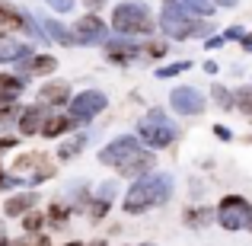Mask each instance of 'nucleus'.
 Here are the masks:
<instances>
[{"instance_id": "9d476101", "label": "nucleus", "mask_w": 252, "mask_h": 246, "mask_svg": "<svg viewBox=\"0 0 252 246\" xmlns=\"http://www.w3.org/2000/svg\"><path fill=\"white\" fill-rule=\"evenodd\" d=\"M169 105L176 109V115H201L204 112V96L195 86H176L169 93Z\"/></svg>"}, {"instance_id": "bb28decb", "label": "nucleus", "mask_w": 252, "mask_h": 246, "mask_svg": "<svg viewBox=\"0 0 252 246\" xmlns=\"http://www.w3.org/2000/svg\"><path fill=\"white\" fill-rule=\"evenodd\" d=\"M70 214H74V208H70L67 202H51V205H48V214H45V217H55L58 224H64Z\"/></svg>"}, {"instance_id": "6ab92c4d", "label": "nucleus", "mask_w": 252, "mask_h": 246, "mask_svg": "<svg viewBox=\"0 0 252 246\" xmlns=\"http://www.w3.org/2000/svg\"><path fill=\"white\" fill-rule=\"evenodd\" d=\"M70 128H74V122H70L67 115H51L48 112V118H45V125H42V135L48 138V141H55V138L67 135Z\"/></svg>"}, {"instance_id": "e433bc0d", "label": "nucleus", "mask_w": 252, "mask_h": 246, "mask_svg": "<svg viewBox=\"0 0 252 246\" xmlns=\"http://www.w3.org/2000/svg\"><path fill=\"white\" fill-rule=\"evenodd\" d=\"M240 45H243V51H252V32H246V35L240 38Z\"/></svg>"}, {"instance_id": "49530a36", "label": "nucleus", "mask_w": 252, "mask_h": 246, "mask_svg": "<svg viewBox=\"0 0 252 246\" xmlns=\"http://www.w3.org/2000/svg\"><path fill=\"white\" fill-rule=\"evenodd\" d=\"M64 246H83V243H77V240H74V243H64Z\"/></svg>"}, {"instance_id": "0eeeda50", "label": "nucleus", "mask_w": 252, "mask_h": 246, "mask_svg": "<svg viewBox=\"0 0 252 246\" xmlns=\"http://www.w3.org/2000/svg\"><path fill=\"white\" fill-rule=\"evenodd\" d=\"M13 170H16V176L19 179H29V185H38V182H45V179H51L58 173V166H51L48 163V157L45 154H23V157H16V163H13Z\"/></svg>"}, {"instance_id": "de8ad7c7", "label": "nucleus", "mask_w": 252, "mask_h": 246, "mask_svg": "<svg viewBox=\"0 0 252 246\" xmlns=\"http://www.w3.org/2000/svg\"><path fill=\"white\" fill-rule=\"evenodd\" d=\"M144 246H154V243H144Z\"/></svg>"}, {"instance_id": "f704fd0d", "label": "nucleus", "mask_w": 252, "mask_h": 246, "mask_svg": "<svg viewBox=\"0 0 252 246\" xmlns=\"http://www.w3.org/2000/svg\"><path fill=\"white\" fill-rule=\"evenodd\" d=\"M220 45H227V42H223V35H211L208 42H204V48H208V51H214V48H220Z\"/></svg>"}, {"instance_id": "5701e85b", "label": "nucleus", "mask_w": 252, "mask_h": 246, "mask_svg": "<svg viewBox=\"0 0 252 246\" xmlns=\"http://www.w3.org/2000/svg\"><path fill=\"white\" fill-rule=\"evenodd\" d=\"M0 90L19 99V96H23V90H26V80L19 74H0Z\"/></svg>"}, {"instance_id": "f257e3e1", "label": "nucleus", "mask_w": 252, "mask_h": 246, "mask_svg": "<svg viewBox=\"0 0 252 246\" xmlns=\"http://www.w3.org/2000/svg\"><path fill=\"white\" fill-rule=\"evenodd\" d=\"M172 195V176L169 173H147V176L134 179L131 189L122 198V211L125 214H144V211L166 205Z\"/></svg>"}, {"instance_id": "9b49d317", "label": "nucleus", "mask_w": 252, "mask_h": 246, "mask_svg": "<svg viewBox=\"0 0 252 246\" xmlns=\"http://www.w3.org/2000/svg\"><path fill=\"white\" fill-rule=\"evenodd\" d=\"M48 105H42V103H32V105H23L19 109V118H16V128H19V135L23 138H32V135H38L42 131V125H45V118H48Z\"/></svg>"}, {"instance_id": "423d86ee", "label": "nucleus", "mask_w": 252, "mask_h": 246, "mask_svg": "<svg viewBox=\"0 0 252 246\" xmlns=\"http://www.w3.org/2000/svg\"><path fill=\"white\" fill-rule=\"evenodd\" d=\"M249 211H252V205L243 195H223L220 205L214 208V221L220 224L223 230H246Z\"/></svg>"}, {"instance_id": "4468645a", "label": "nucleus", "mask_w": 252, "mask_h": 246, "mask_svg": "<svg viewBox=\"0 0 252 246\" xmlns=\"http://www.w3.org/2000/svg\"><path fill=\"white\" fill-rule=\"evenodd\" d=\"M38 103L48 105V109H55V105H67V103H70V86L64 83V80L45 83L42 90H38Z\"/></svg>"}, {"instance_id": "473e14b6", "label": "nucleus", "mask_w": 252, "mask_h": 246, "mask_svg": "<svg viewBox=\"0 0 252 246\" xmlns=\"http://www.w3.org/2000/svg\"><path fill=\"white\" fill-rule=\"evenodd\" d=\"M16 185H23V179L19 176H3V166H0V189H16Z\"/></svg>"}, {"instance_id": "ddd939ff", "label": "nucleus", "mask_w": 252, "mask_h": 246, "mask_svg": "<svg viewBox=\"0 0 252 246\" xmlns=\"http://www.w3.org/2000/svg\"><path fill=\"white\" fill-rule=\"evenodd\" d=\"M55 68H58L55 55H32V58L16 61V74L23 77V80H29V77H45V74H51Z\"/></svg>"}, {"instance_id": "72a5a7b5", "label": "nucleus", "mask_w": 252, "mask_h": 246, "mask_svg": "<svg viewBox=\"0 0 252 246\" xmlns=\"http://www.w3.org/2000/svg\"><path fill=\"white\" fill-rule=\"evenodd\" d=\"M214 135L220 138V141H233V131H230L227 125H214Z\"/></svg>"}, {"instance_id": "1a4fd4ad", "label": "nucleus", "mask_w": 252, "mask_h": 246, "mask_svg": "<svg viewBox=\"0 0 252 246\" xmlns=\"http://www.w3.org/2000/svg\"><path fill=\"white\" fill-rule=\"evenodd\" d=\"M137 147H144L137 138H131V135H122V138H115V141H109L102 150H99V163L102 166H112V170H118V163L122 160H128L131 154H134Z\"/></svg>"}, {"instance_id": "f8f14e48", "label": "nucleus", "mask_w": 252, "mask_h": 246, "mask_svg": "<svg viewBox=\"0 0 252 246\" xmlns=\"http://www.w3.org/2000/svg\"><path fill=\"white\" fill-rule=\"evenodd\" d=\"M102 48H105V58H109L112 64H131L137 55H141V48H137V42L134 38H105L102 42Z\"/></svg>"}, {"instance_id": "c85d7f7f", "label": "nucleus", "mask_w": 252, "mask_h": 246, "mask_svg": "<svg viewBox=\"0 0 252 246\" xmlns=\"http://www.w3.org/2000/svg\"><path fill=\"white\" fill-rule=\"evenodd\" d=\"M115 192H118V182H99V189H96V198H105V202H115Z\"/></svg>"}, {"instance_id": "cd10ccee", "label": "nucleus", "mask_w": 252, "mask_h": 246, "mask_svg": "<svg viewBox=\"0 0 252 246\" xmlns=\"http://www.w3.org/2000/svg\"><path fill=\"white\" fill-rule=\"evenodd\" d=\"M189 68H191V61H176V64H169V68H160L157 77H160V80H169V77H176V74H185Z\"/></svg>"}, {"instance_id": "58836bf2", "label": "nucleus", "mask_w": 252, "mask_h": 246, "mask_svg": "<svg viewBox=\"0 0 252 246\" xmlns=\"http://www.w3.org/2000/svg\"><path fill=\"white\" fill-rule=\"evenodd\" d=\"M208 3H211V6H236L240 0H208Z\"/></svg>"}, {"instance_id": "39448f33", "label": "nucleus", "mask_w": 252, "mask_h": 246, "mask_svg": "<svg viewBox=\"0 0 252 246\" xmlns=\"http://www.w3.org/2000/svg\"><path fill=\"white\" fill-rule=\"evenodd\" d=\"M105 105H109V96H105L102 90H83L67 103V118L74 125H86V122H93L99 112H105Z\"/></svg>"}, {"instance_id": "2eb2a0df", "label": "nucleus", "mask_w": 252, "mask_h": 246, "mask_svg": "<svg viewBox=\"0 0 252 246\" xmlns=\"http://www.w3.org/2000/svg\"><path fill=\"white\" fill-rule=\"evenodd\" d=\"M38 205V192H16L3 202V214L6 217H23L26 211H32Z\"/></svg>"}, {"instance_id": "f03ea898", "label": "nucleus", "mask_w": 252, "mask_h": 246, "mask_svg": "<svg viewBox=\"0 0 252 246\" xmlns=\"http://www.w3.org/2000/svg\"><path fill=\"white\" fill-rule=\"evenodd\" d=\"M112 29H115L118 35H128V38H144V35H154L157 23H154V16H150L147 3L131 0V3H118L115 10H112Z\"/></svg>"}, {"instance_id": "4c0bfd02", "label": "nucleus", "mask_w": 252, "mask_h": 246, "mask_svg": "<svg viewBox=\"0 0 252 246\" xmlns=\"http://www.w3.org/2000/svg\"><path fill=\"white\" fill-rule=\"evenodd\" d=\"M13 103H16V96H10V93L0 90V105H13Z\"/></svg>"}, {"instance_id": "a19ab883", "label": "nucleus", "mask_w": 252, "mask_h": 246, "mask_svg": "<svg viewBox=\"0 0 252 246\" xmlns=\"http://www.w3.org/2000/svg\"><path fill=\"white\" fill-rule=\"evenodd\" d=\"M204 70H208V74H217V70H220V64H217V61H204Z\"/></svg>"}, {"instance_id": "4be33fe9", "label": "nucleus", "mask_w": 252, "mask_h": 246, "mask_svg": "<svg viewBox=\"0 0 252 246\" xmlns=\"http://www.w3.org/2000/svg\"><path fill=\"white\" fill-rule=\"evenodd\" d=\"M233 109H240L252 122V86H240V90L233 93Z\"/></svg>"}, {"instance_id": "c9c22d12", "label": "nucleus", "mask_w": 252, "mask_h": 246, "mask_svg": "<svg viewBox=\"0 0 252 246\" xmlns=\"http://www.w3.org/2000/svg\"><path fill=\"white\" fill-rule=\"evenodd\" d=\"M10 147H16V138L3 135V138H0V154H3V150H10Z\"/></svg>"}, {"instance_id": "f3484780", "label": "nucleus", "mask_w": 252, "mask_h": 246, "mask_svg": "<svg viewBox=\"0 0 252 246\" xmlns=\"http://www.w3.org/2000/svg\"><path fill=\"white\" fill-rule=\"evenodd\" d=\"M23 58H32V45L29 42H19V38H0V64L23 61Z\"/></svg>"}, {"instance_id": "dca6fc26", "label": "nucleus", "mask_w": 252, "mask_h": 246, "mask_svg": "<svg viewBox=\"0 0 252 246\" xmlns=\"http://www.w3.org/2000/svg\"><path fill=\"white\" fill-rule=\"evenodd\" d=\"M16 32H23V10L0 0V38H10Z\"/></svg>"}, {"instance_id": "20e7f679", "label": "nucleus", "mask_w": 252, "mask_h": 246, "mask_svg": "<svg viewBox=\"0 0 252 246\" xmlns=\"http://www.w3.org/2000/svg\"><path fill=\"white\" fill-rule=\"evenodd\" d=\"M160 29H163V35H166V38L185 42V38L204 35V32H208V23H204V19H195V16H185V13H176V10H169V6H163Z\"/></svg>"}, {"instance_id": "7ed1b4c3", "label": "nucleus", "mask_w": 252, "mask_h": 246, "mask_svg": "<svg viewBox=\"0 0 252 246\" xmlns=\"http://www.w3.org/2000/svg\"><path fill=\"white\" fill-rule=\"evenodd\" d=\"M176 125L166 118L163 109H150L147 118L137 122V141L144 144L147 150H166L172 141H176Z\"/></svg>"}, {"instance_id": "b1692460", "label": "nucleus", "mask_w": 252, "mask_h": 246, "mask_svg": "<svg viewBox=\"0 0 252 246\" xmlns=\"http://www.w3.org/2000/svg\"><path fill=\"white\" fill-rule=\"evenodd\" d=\"M211 96H214V103L220 105L223 112H230V109H233V90H227V86H220V83H217V86H211Z\"/></svg>"}, {"instance_id": "79ce46f5", "label": "nucleus", "mask_w": 252, "mask_h": 246, "mask_svg": "<svg viewBox=\"0 0 252 246\" xmlns=\"http://www.w3.org/2000/svg\"><path fill=\"white\" fill-rule=\"evenodd\" d=\"M0 246H10V237H6V230H3V224H0Z\"/></svg>"}, {"instance_id": "ea45409f", "label": "nucleus", "mask_w": 252, "mask_h": 246, "mask_svg": "<svg viewBox=\"0 0 252 246\" xmlns=\"http://www.w3.org/2000/svg\"><path fill=\"white\" fill-rule=\"evenodd\" d=\"M83 3H86V10H90V13H96L99 6H102V0H83Z\"/></svg>"}, {"instance_id": "aec40b11", "label": "nucleus", "mask_w": 252, "mask_h": 246, "mask_svg": "<svg viewBox=\"0 0 252 246\" xmlns=\"http://www.w3.org/2000/svg\"><path fill=\"white\" fill-rule=\"evenodd\" d=\"M214 221V208H185V224H189L191 230H198V227H208V224Z\"/></svg>"}, {"instance_id": "a18cd8bd", "label": "nucleus", "mask_w": 252, "mask_h": 246, "mask_svg": "<svg viewBox=\"0 0 252 246\" xmlns=\"http://www.w3.org/2000/svg\"><path fill=\"white\" fill-rule=\"evenodd\" d=\"M163 3H166V6H172V3H182V0H163Z\"/></svg>"}, {"instance_id": "a878e982", "label": "nucleus", "mask_w": 252, "mask_h": 246, "mask_svg": "<svg viewBox=\"0 0 252 246\" xmlns=\"http://www.w3.org/2000/svg\"><path fill=\"white\" fill-rule=\"evenodd\" d=\"M45 221H48V217L38 214V211L32 208V211H26V214H23V230H29V234H38V230L45 227Z\"/></svg>"}, {"instance_id": "393cba45", "label": "nucleus", "mask_w": 252, "mask_h": 246, "mask_svg": "<svg viewBox=\"0 0 252 246\" xmlns=\"http://www.w3.org/2000/svg\"><path fill=\"white\" fill-rule=\"evenodd\" d=\"M109 205H112V202H105V198H93V202L86 205V217H90L93 224H96V221H102V217L109 214Z\"/></svg>"}, {"instance_id": "2f4dec72", "label": "nucleus", "mask_w": 252, "mask_h": 246, "mask_svg": "<svg viewBox=\"0 0 252 246\" xmlns=\"http://www.w3.org/2000/svg\"><path fill=\"white\" fill-rule=\"evenodd\" d=\"M45 3H48L55 13H70L74 10V0H45Z\"/></svg>"}, {"instance_id": "c03bdc74", "label": "nucleus", "mask_w": 252, "mask_h": 246, "mask_svg": "<svg viewBox=\"0 0 252 246\" xmlns=\"http://www.w3.org/2000/svg\"><path fill=\"white\" fill-rule=\"evenodd\" d=\"M90 246H105V240H93V243H90Z\"/></svg>"}, {"instance_id": "37998d69", "label": "nucleus", "mask_w": 252, "mask_h": 246, "mask_svg": "<svg viewBox=\"0 0 252 246\" xmlns=\"http://www.w3.org/2000/svg\"><path fill=\"white\" fill-rule=\"evenodd\" d=\"M246 230H249V234H252V211H249V224H246Z\"/></svg>"}, {"instance_id": "6e6552de", "label": "nucleus", "mask_w": 252, "mask_h": 246, "mask_svg": "<svg viewBox=\"0 0 252 246\" xmlns=\"http://www.w3.org/2000/svg\"><path fill=\"white\" fill-rule=\"evenodd\" d=\"M70 32H74L77 45H102L105 38H109V26H105L96 13H83Z\"/></svg>"}, {"instance_id": "412c9836", "label": "nucleus", "mask_w": 252, "mask_h": 246, "mask_svg": "<svg viewBox=\"0 0 252 246\" xmlns=\"http://www.w3.org/2000/svg\"><path fill=\"white\" fill-rule=\"evenodd\" d=\"M83 147H86V135H74L70 141H64L61 147H58V160H70V157H77Z\"/></svg>"}, {"instance_id": "a211bd4d", "label": "nucleus", "mask_w": 252, "mask_h": 246, "mask_svg": "<svg viewBox=\"0 0 252 246\" xmlns=\"http://www.w3.org/2000/svg\"><path fill=\"white\" fill-rule=\"evenodd\" d=\"M42 32H45V38H51V42L64 45V48H74V45H77L74 32H70L67 26L61 23V19H45V23H42Z\"/></svg>"}, {"instance_id": "7c9ffc66", "label": "nucleus", "mask_w": 252, "mask_h": 246, "mask_svg": "<svg viewBox=\"0 0 252 246\" xmlns=\"http://www.w3.org/2000/svg\"><path fill=\"white\" fill-rule=\"evenodd\" d=\"M220 35H223V42H240V38L246 35V29H243V26H230V29H223Z\"/></svg>"}, {"instance_id": "c756f323", "label": "nucleus", "mask_w": 252, "mask_h": 246, "mask_svg": "<svg viewBox=\"0 0 252 246\" xmlns=\"http://www.w3.org/2000/svg\"><path fill=\"white\" fill-rule=\"evenodd\" d=\"M141 55H147V58H163V55H166V42H147V48H144Z\"/></svg>"}]
</instances>
